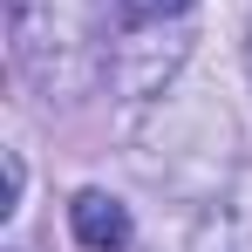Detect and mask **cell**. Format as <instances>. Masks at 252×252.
Instances as JSON below:
<instances>
[{
	"label": "cell",
	"instance_id": "3957f363",
	"mask_svg": "<svg viewBox=\"0 0 252 252\" xmlns=\"http://www.w3.org/2000/svg\"><path fill=\"white\" fill-rule=\"evenodd\" d=\"M198 0H109L116 28H164V21H184Z\"/></svg>",
	"mask_w": 252,
	"mask_h": 252
},
{
	"label": "cell",
	"instance_id": "277c9868",
	"mask_svg": "<svg viewBox=\"0 0 252 252\" xmlns=\"http://www.w3.org/2000/svg\"><path fill=\"white\" fill-rule=\"evenodd\" d=\"M246 68H252V34H246Z\"/></svg>",
	"mask_w": 252,
	"mask_h": 252
},
{
	"label": "cell",
	"instance_id": "6da1fadb",
	"mask_svg": "<svg viewBox=\"0 0 252 252\" xmlns=\"http://www.w3.org/2000/svg\"><path fill=\"white\" fill-rule=\"evenodd\" d=\"M14 68L48 95H82L109 68V41L95 28V0H7Z\"/></svg>",
	"mask_w": 252,
	"mask_h": 252
},
{
	"label": "cell",
	"instance_id": "7a4b0ae2",
	"mask_svg": "<svg viewBox=\"0 0 252 252\" xmlns=\"http://www.w3.org/2000/svg\"><path fill=\"white\" fill-rule=\"evenodd\" d=\"M68 232H75L89 252H123V246H129V205L109 198V191H75V205H68Z\"/></svg>",
	"mask_w": 252,
	"mask_h": 252
}]
</instances>
